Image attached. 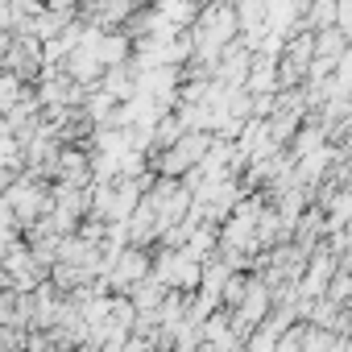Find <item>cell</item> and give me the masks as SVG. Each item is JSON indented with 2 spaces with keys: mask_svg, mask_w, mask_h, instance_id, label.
Masks as SVG:
<instances>
[{
  "mask_svg": "<svg viewBox=\"0 0 352 352\" xmlns=\"http://www.w3.org/2000/svg\"><path fill=\"white\" fill-rule=\"evenodd\" d=\"M5 204H9V212L13 216H21V220H42L46 212H50V191L46 187H30V183H17V187H9L5 191Z\"/></svg>",
  "mask_w": 352,
  "mask_h": 352,
  "instance_id": "obj_1",
  "label": "cell"
},
{
  "mask_svg": "<svg viewBox=\"0 0 352 352\" xmlns=\"http://www.w3.org/2000/svg\"><path fill=\"white\" fill-rule=\"evenodd\" d=\"M327 298L340 302V307H352V274L348 270H336L331 282H327Z\"/></svg>",
  "mask_w": 352,
  "mask_h": 352,
  "instance_id": "obj_4",
  "label": "cell"
},
{
  "mask_svg": "<svg viewBox=\"0 0 352 352\" xmlns=\"http://www.w3.org/2000/svg\"><path fill=\"white\" fill-rule=\"evenodd\" d=\"M17 75H5V79H0V112H9L13 104H17Z\"/></svg>",
  "mask_w": 352,
  "mask_h": 352,
  "instance_id": "obj_5",
  "label": "cell"
},
{
  "mask_svg": "<svg viewBox=\"0 0 352 352\" xmlns=\"http://www.w3.org/2000/svg\"><path fill=\"white\" fill-rule=\"evenodd\" d=\"M348 42H352V38H348L340 25H327V30H319V34H315V58H323V63H331V67H336V63H340V54L348 50Z\"/></svg>",
  "mask_w": 352,
  "mask_h": 352,
  "instance_id": "obj_3",
  "label": "cell"
},
{
  "mask_svg": "<svg viewBox=\"0 0 352 352\" xmlns=\"http://www.w3.org/2000/svg\"><path fill=\"white\" fill-rule=\"evenodd\" d=\"M298 25L319 34L327 25H336V0H302V13H298Z\"/></svg>",
  "mask_w": 352,
  "mask_h": 352,
  "instance_id": "obj_2",
  "label": "cell"
}]
</instances>
